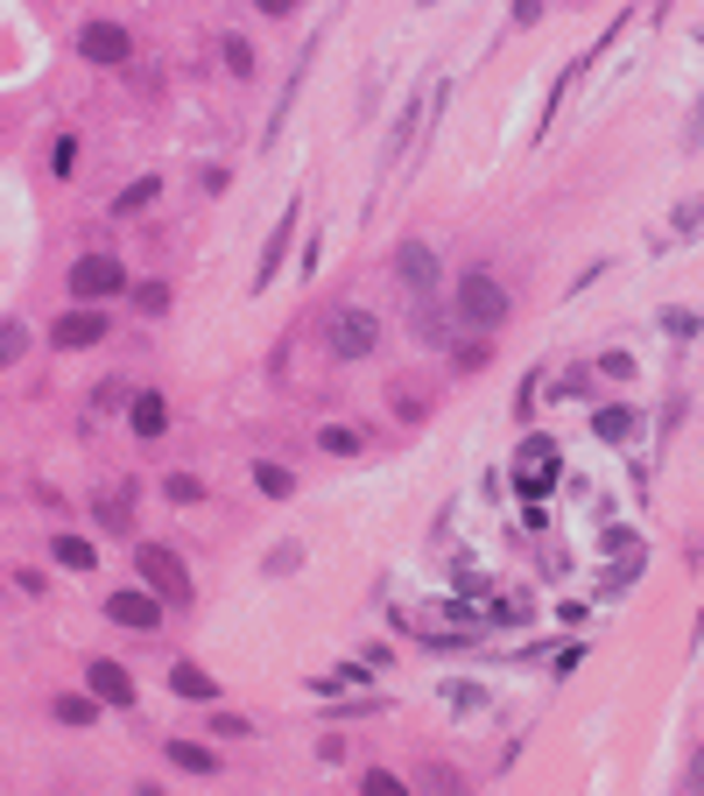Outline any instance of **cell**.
I'll return each instance as SVG.
<instances>
[{"label": "cell", "mask_w": 704, "mask_h": 796, "mask_svg": "<svg viewBox=\"0 0 704 796\" xmlns=\"http://www.w3.org/2000/svg\"><path fill=\"white\" fill-rule=\"evenodd\" d=\"M507 310H515V296H507L486 268H472V275L452 290V318L466 324V332H493V324H507Z\"/></svg>", "instance_id": "6da1fadb"}, {"label": "cell", "mask_w": 704, "mask_h": 796, "mask_svg": "<svg viewBox=\"0 0 704 796\" xmlns=\"http://www.w3.org/2000/svg\"><path fill=\"white\" fill-rule=\"evenodd\" d=\"M134 571H141V585L156 599H170V607H184V599H190V571H184V558H176L170 543H141V550H134Z\"/></svg>", "instance_id": "7a4b0ae2"}, {"label": "cell", "mask_w": 704, "mask_h": 796, "mask_svg": "<svg viewBox=\"0 0 704 796\" xmlns=\"http://www.w3.org/2000/svg\"><path fill=\"white\" fill-rule=\"evenodd\" d=\"M64 290L78 296V304H107V296L127 290V268H120L113 254H78V261H71V275H64Z\"/></svg>", "instance_id": "3957f363"}, {"label": "cell", "mask_w": 704, "mask_h": 796, "mask_svg": "<svg viewBox=\"0 0 704 796\" xmlns=\"http://www.w3.org/2000/svg\"><path fill=\"white\" fill-rule=\"evenodd\" d=\"M324 339H332V353H338V359H367L373 345H381V318H373V310L338 304L332 318H324Z\"/></svg>", "instance_id": "277c9868"}, {"label": "cell", "mask_w": 704, "mask_h": 796, "mask_svg": "<svg viewBox=\"0 0 704 796\" xmlns=\"http://www.w3.org/2000/svg\"><path fill=\"white\" fill-rule=\"evenodd\" d=\"M78 57H85V64H107V71H127L134 64V42H127V28H120V22H85L78 28Z\"/></svg>", "instance_id": "5b68a950"}, {"label": "cell", "mask_w": 704, "mask_h": 796, "mask_svg": "<svg viewBox=\"0 0 704 796\" xmlns=\"http://www.w3.org/2000/svg\"><path fill=\"white\" fill-rule=\"evenodd\" d=\"M107 621L113 627H134V635H156V627H162V599L148 592V585H141V592H113L107 599Z\"/></svg>", "instance_id": "8992f818"}, {"label": "cell", "mask_w": 704, "mask_h": 796, "mask_svg": "<svg viewBox=\"0 0 704 796\" xmlns=\"http://www.w3.org/2000/svg\"><path fill=\"white\" fill-rule=\"evenodd\" d=\"M395 275L409 296H437V254L423 247V240H402L395 247Z\"/></svg>", "instance_id": "52a82bcc"}, {"label": "cell", "mask_w": 704, "mask_h": 796, "mask_svg": "<svg viewBox=\"0 0 704 796\" xmlns=\"http://www.w3.org/2000/svg\"><path fill=\"white\" fill-rule=\"evenodd\" d=\"M99 339H107V318H99V310H64V318L50 324L57 353H85V345H99Z\"/></svg>", "instance_id": "ba28073f"}, {"label": "cell", "mask_w": 704, "mask_h": 796, "mask_svg": "<svg viewBox=\"0 0 704 796\" xmlns=\"http://www.w3.org/2000/svg\"><path fill=\"white\" fill-rule=\"evenodd\" d=\"M521 493H549V487H557V444H549V438H529V444H521Z\"/></svg>", "instance_id": "9c48e42d"}, {"label": "cell", "mask_w": 704, "mask_h": 796, "mask_svg": "<svg viewBox=\"0 0 704 796\" xmlns=\"http://www.w3.org/2000/svg\"><path fill=\"white\" fill-rule=\"evenodd\" d=\"M85 684H92L99 705H134V677L113 663V656H92V663H85Z\"/></svg>", "instance_id": "30bf717a"}, {"label": "cell", "mask_w": 704, "mask_h": 796, "mask_svg": "<svg viewBox=\"0 0 704 796\" xmlns=\"http://www.w3.org/2000/svg\"><path fill=\"white\" fill-rule=\"evenodd\" d=\"M289 240H296V198L282 205L275 233H268V247H261V268H254V290H268V282H275V268H282V254H289Z\"/></svg>", "instance_id": "8fae6325"}, {"label": "cell", "mask_w": 704, "mask_h": 796, "mask_svg": "<svg viewBox=\"0 0 704 796\" xmlns=\"http://www.w3.org/2000/svg\"><path fill=\"white\" fill-rule=\"evenodd\" d=\"M134 438H162V430H170V402L156 395V388H148V395H134Z\"/></svg>", "instance_id": "7c38bea8"}, {"label": "cell", "mask_w": 704, "mask_h": 796, "mask_svg": "<svg viewBox=\"0 0 704 796\" xmlns=\"http://www.w3.org/2000/svg\"><path fill=\"white\" fill-rule=\"evenodd\" d=\"M162 755H170V769H184V775H219V755L198 747V740H170Z\"/></svg>", "instance_id": "4fadbf2b"}, {"label": "cell", "mask_w": 704, "mask_h": 796, "mask_svg": "<svg viewBox=\"0 0 704 796\" xmlns=\"http://www.w3.org/2000/svg\"><path fill=\"white\" fill-rule=\"evenodd\" d=\"M92 515H99V529H107V536H127L134 529V487L127 493H99Z\"/></svg>", "instance_id": "5bb4252c"}, {"label": "cell", "mask_w": 704, "mask_h": 796, "mask_svg": "<svg viewBox=\"0 0 704 796\" xmlns=\"http://www.w3.org/2000/svg\"><path fill=\"white\" fill-rule=\"evenodd\" d=\"M170 690H176V698H190V705H212V677H205V670L198 663H170Z\"/></svg>", "instance_id": "9a60e30c"}, {"label": "cell", "mask_w": 704, "mask_h": 796, "mask_svg": "<svg viewBox=\"0 0 704 796\" xmlns=\"http://www.w3.org/2000/svg\"><path fill=\"white\" fill-rule=\"evenodd\" d=\"M592 430H598V438H606V444H627V438H634V430H641V416L613 402V409H598V416H592Z\"/></svg>", "instance_id": "2e32d148"}, {"label": "cell", "mask_w": 704, "mask_h": 796, "mask_svg": "<svg viewBox=\"0 0 704 796\" xmlns=\"http://www.w3.org/2000/svg\"><path fill=\"white\" fill-rule=\"evenodd\" d=\"M57 719H64V726H92L99 698H92V690H64V698H57Z\"/></svg>", "instance_id": "e0dca14e"}, {"label": "cell", "mask_w": 704, "mask_h": 796, "mask_svg": "<svg viewBox=\"0 0 704 796\" xmlns=\"http://www.w3.org/2000/svg\"><path fill=\"white\" fill-rule=\"evenodd\" d=\"M387 402H395V416H402V424H423V416H430V395H423V388H409V381H395V388H387Z\"/></svg>", "instance_id": "ac0fdd59"}, {"label": "cell", "mask_w": 704, "mask_h": 796, "mask_svg": "<svg viewBox=\"0 0 704 796\" xmlns=\"http://www.w3.org/2000/svg\"><path fill=\"white\" fill-rule=\"evenodd\" d=\"M416 113H423V107H416V99H409V107L395 113V134H387V156H381V170H395V156H402V148L416 142Z\"/></svg>", "instance_id": "d6986e66"}, {"label": "cell", "mask_w": 704, "mask_h": 796, "mask_svg": "<svg viewBox=\"0 0 704 796\" xmlns=\"http://www.w3.org/2000/svg\"><path fill=\"white\" fill-rule=\"evenodd\" d=\"M50 558L64 564V571H92V543H85V536H71V529H64V536H57V543H50Z\"/></svg>", "instance_id": "ffe728a7"}, {"label": "cell", "mask_w": 704, "mask_h": 796, "mask_svg": "<svg viewBox=\"0 0 704 796\" xmlns=\"http://www.w3.org/2000/svg\"><path fill=\"white\" fill-rule=\"evenodd\" d=\"M486 359H493L486 332H472V339H458V345H452V367H458V373H479V367H486Z\"/></svg>", "instance_id": "44dd1931"}, {"label": "cell", "mask_w": 704, "mask_h": 796, "mask_svg": "<svg viewBox=\"0 0 704 796\" xmlns=\"http://www.w3.org/2000/svg\"><path fill=\"white\" fill-rule=\"evenodd\" d=\"M318 452H332V458H359V430H353V424H324V430H318Z\"/></svg>", "instance_id": "7402d4cb"}, {"label": "cell", "mask_w": 704, "mask_h": 796, "mask_svg": "<svg viewBox=\"0 0 704 796\" xmlns=\"http://www.w3.org/2000/svg\"><path fill=\"white\" fill-rule=\"evenodd\" d=\"M254 487H261L268 501H289V493H296V479H289V465H254Z\"/></svg>", "instance_id": "603a6c76"}, {"label": "cell", "mask_w": 704, "mask_h": 796, "mask_svg": "<svg viewBox=\"0 0 704 796\" xmlns=\"http://www.w3.org/2000/svg\"><path fill=\"white\" fill-rule=\"evenodd\" d=\"M219 57H226L233 78H254V71H261V64H254V42H247V36H226V42H219Z\"/></svg>", "instance_id": "cb8c5ba5"}, {"label": "cell", "mask_w": 704, "mask_h": 796, "mask_svg": "<svg viewBox=\"0 0 704 796\" xmlns=\"http://www.w3.org/2000/svg\"><path fill=\"white\" fill-rule=\"evenodd\" d=\"M156 191H162V176H141V184H127V191L113 198V212H120V219H127V212H141V205H156Z\"/></svg>", "instance_id": "d4e9b609"}, {"label": "cell", "mask_w": 704, "mask_h": 796, "mask_svg": "<svg viewBox=\"0 0 704 796\" xmlns=\"http://www.w3.org/2000/svg\"><path fill=\"white\" fill-rule=\"evenodd\" d=\"M416 332H423L430 345H444V310H437V296H416Z\"/></svg>", "instance_id": "484cf974"}, {"label": "cell", "mask_w": 704, "mask_h": 796, "mask_svg": "<svg viewBox=\"0 0 704 796\" xmlns=\"http://www.w3.org/2000/svg\"><path fill=\"white\" fill-rule=\"evenodd\" d=\"M359 789H373V796H409V783H402L395 769H367V775H359Z\"/></svg>", "instance_id": "4316f807"}, {"label": "cell", "mask_w": 704, "mask_h": 796, "mask_svg": "<svg viewBox=\"0 0 704 796\" xmlns=\"http://www.w3.org/2000/svg\"><path fill=\"white\" fill-rule=\"evenodd\" d=\"M162 493H170L176 507H184V501H205V479H190V473H170V479H162Z\"/></svg>", "instance_id": "83f0119b"}, {"label": "cell", "mask_w": 704, "mask_h": 796, "mask_svg": "<svg viewBox=\"0 0 704 796\" xmlns=\"http://www.w3.org/2000/svg\"><path fill=\"white\" fill-rule=\"evenodd\" d=\"M663 332H669V339H697L704 318H697V310H663Z\"/></svg>", "instance_id": "f1b7e54d"}, {"label": "cell", "mask_w": 704, "mask_h": 796, "mask_svg": "<svg viewBox=\"0 0 704 796\" xmlns=\"http://www.w3.org/2000/svg\"><path fill=\"white\" fill-rule=\"evenodd\" d=\"M134 304H141L148 318H162V310H170V282H141V290H134Z\"/></svg>", "instance_id": "f546056e"}, {"label": "cell", "mask_w": 704, "mask_h": 796, "mask_svg": "<svg viewBox=\"0 0 704 796\" xmlns=\"http://www.w3.org/2000/svg\"><path fill=\"white\" fill-rule=\"evenodd\" d=\"M22 353H28V332L8 318V324H0V367H8V359H22Z\"/></svg>", "instance_id": "4dcf8cb0"}, {"label": "cell", "mask_w": 704, "mask_h": 796, "mask_svg": "<svg viewBox=\"0 0 704 796\" xmlns=\"http://www.w3.org/2000/svg\"><path fill=\"white\" fill-rule=\"evenodd\" d=\"M50 170H57V176H71V170H78V142H71V134L50 148Z\"/></svg>", "instance_id": "1f68e13d"}, {"label": "cell", "mask_w": 704, "mask_h": 796, "mask_svg": "<svg viewBox=\"0 0 704 796\" xmlns=\"http://www.w3.org/2000/svg\"><path fill=\"white\" fill-rule=\"evenodd\" d=\"M423 783H430V789H466V775H458V769H444V761H430V769H423Z\"/></svg>", "instance_id": "d6a6232c"}, {"label": "cell", "mask_w": 704, "mask_h": 796, "mask_svg": "<svg viewBox=\"0 0 704 796\" xmlns=\"http://www.w3.org/2000/svg\"><path fill=\"white\" fill-rule=\"evenodd\" d=\"M697 226H704V198H691V205H677V233H683V240H691Z\"/></svg>", "instance_id": "836d02e7"}, {"label": "cell", "mask_w": 704, "mask_h": 796, "mask_svg": "<svg viewBox=\"0 0 704 796\" xmlns=\"http://www.w3.org/2000/svg\"><path fill=\"white\" fill-rule=\"evenodd\" d=\"M598 373H606V381H634V359H627V353H606V359H598Z\"/></svg>", "instance_id": "e575fe53"}, {"label": "cell", "mask_w": 704, "mask_h": 796, "mask_svg": "<svg viewBox=\"0 0 704 796\" xmlns=\"http://www.w3.org/2000/svg\"><path fill=\"white\" fill-rule=\"evenodd\" d=\"M212 733H219V740H247V719H239V712H219Z\"/></svg>", "instance_id": "d590c367"}, {"label": "cell", "mask_w": 704, "mask_h": 796, "mask_svg": "<svg viewBox=\"0 0 704 796\" xmlns=\"http://www.w3.org/2000/svg\"><path fill=\"white\" fill-rule=\"evenodd\" d=\"M529 416H535V373L515 388V424H529Z\"/></svg>", "instance_id": "8d00e7d4"}, {"label": "cell", "mask_w": 704, "mask_h": 796, "mask_svg": "<svg viewBox=\"0 0 704 796\" xmlns=\"http://www.w3.org/2000/svg\"><path fill=\"white\" fill-rule=\"evenodd\" d=\"M296 564H304V550H296V543H275V550H268V571H296Z\"/></svg>", "instance_id": "74e56055"}, {"label": "cell", "mask_w": 704, "mask_h": 796, "mask_svg": "<svg viewBox=\"0 0 704 796\" xmlns=\"http://www.w3.org/2000/svg\"><path fill=\"white\" fill-rule=\"evenodd\" d=\"M683 789H704V747L691 755V769H683Z\"/></svg>", "instance_id": "f35d334b"}, {"label": "cell", "mask_w": 704, "mask_h": 796, "mask_svg": "<svg viewBox=\"0 0 704 796\" xmlns=\"http://www.w3.org/2000/svg\"><path fill=\"white\" fill-rule=\"evenodd\" d=\"M535 14H543V0H515V22H521V28H529Z\"/></svg>", "instance_id": "ab89813d"}, {"label": "cell", "mask_w": 704, "mask_h": 796, "mask_svg": "<svg viewBox=\"0 0 704 796\" xmlns=\"http://www.w3.org/2000/svg\"><path fill=\"white\" fill-rule=\"evenodd\" d=\"M254 8H261V14H275V22H282V14H296V0H254Z\"/></svg>", "instance_id": "60d3db41"}, {"label": "cell", "mask_w": 704, "mask_h": 796, "mask_svg": "<svg viewBox=\"0 0 704 796\" xmlns=\"http://www.w3.org/2000/svg\"><path fill=\"white\" fill-rule=\"evenodd\" d=\"M683 142H691V148L704 142V99H697V113H691V134H683Z\"/></svg>", "instance_id": "b9f144b4"}]
</instances>
